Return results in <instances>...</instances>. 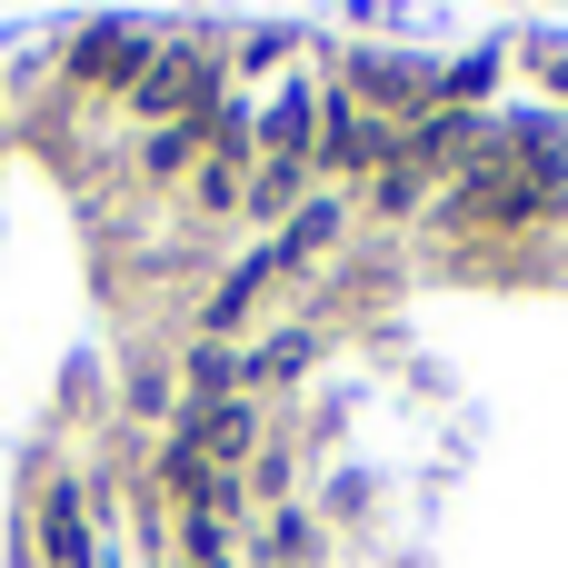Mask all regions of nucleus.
Wrapping results in <instances>:
<instances>
[{"label": "nucleus", "instance_id": "obj_1", "mask_svg": "<svg viewBox=\"0 0 568 568\" xmlns=\"http://www.w3.org/2000/svg\"><path fill=\"white\" fill-rule=\"evenodd\" d=\"M559 200V150H549V130H509V140H489L469 170H459V210L469 220H529V210H549Z\"/></svg>", "mask_w": 568, "mask_h": 568}, {"label": "nucleus", "instance_id": "obj_2", "mask_svg": "<svg viewBox=\"0 0 568 568\" xmlns=\"http://www.w3.org/2000/svg\"><path fill=\"white\" fill-rule=\"evenodd\" d=\"M200 100H210V50H170V60L140 70V110H150V120H180V110H200Z\"/></svg>", "mask_w": 568, "mask_h": 568}, {"label": "nucleus", "instance_id": "obj_3", "mask_svg": "<svg viewBox=\"0 0 568 568\" xmlns=\"http://www.w3.org/2000/svg\"><path fill=\"white\" fill-rule=\"evenodd\" d=\"M40 539H50V559H60V568H90V529H80V499H70V489H50Z\"/></svg>", "mask_w": 568, "mask_h": 568}]
</instances>
